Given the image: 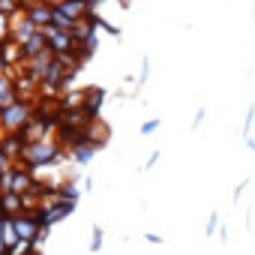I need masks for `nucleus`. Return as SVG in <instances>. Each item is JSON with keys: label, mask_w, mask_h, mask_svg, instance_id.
Segmentation results:
<instances>
[{"label": "nucleus", "mask_w": 255, "mask_h": 255, "mask_svg": "<svg viewBox=\"0 0 255 255\" xmlns=\"http://www.w3.org/2000/svg\"><path fill=\"white\" fill-rule=\"evenodd\" d=\"M66 159V150L57 144V138H39V141H24L21 153H18V162L27 165V168H42V165H57Z\"/></svg>", "instance_id": "obj_1"}, {"label": "nucleus", "mask_w": 255, "mask_h": 255, "mask_svg": "<svg viewBox=\"0 0 255 255\" xmlns=\"http://www.w3.org/2000/svg\"><path fill=\"white\" fill-rule=\"evenodd\" d=\"M33 111H36L33 99H24V96L12 99L9 105L0 108V132H18L21 126L33 117Z\"/></svg>", "instance_id": "obj_2"}, {"label": "nucleus", "mask_w": 255, "mask_h": 255, "mask_svg": "<svg viewBox=\"0 0 255 255\" xmlns=\"http://www.w3.org/2000/svg\"><path fill=\"white\" fill-rule=\"evenodd\" d=\"M42 36H45V48H48L54 57H72L75 42H72L69 30H57V27L45 24V27H42Z\"/></svg>", "instance_id": "obj_3"}, {"label": "nucleus", "mask_w": 255, "mask_h": 255, "mask_svg": "<svg viewBox=\"0 0 255 255\" xmlns=\"http://www.w3.org/2000/svg\"><path fill=\"white\" fill-rule=\"evenodd\" d=\"M105 99H108V90H105V87H84V99H81L84 114H87V117H99Z\"/></svg>", "instance_id": "obj_4"}, {"label": "nucleus", "mask_w": 255, "mask_h": 255, "mask_svg": "<svg viewBox=\"0 0 255 255\" xmlns=\"http://www.w3.org/2000/svg\"><path fill=\"white\" fill-rule=\"evenodd\" d=\"M21 12H24L33 24L45 27V24H48V18H51V3H48V0H24Z\"/></svg>", "instance_id": "obj_5"}, {"label": "nucleus", "mask_w": 255, "mask_h": 255, "mask_svg": "<svg viewBox=\"0 0 255 255\" xmlns=\"http://www.w3.org/2000/svg\"><path fill=\"white\" fill-rule=\"evenodd\" d=\"M96 153H99V147H96L93 141H87L84 135H81V138L69 147V159H72V162H78V165H87Z\"/></svg>", "instance_id": "obj_6"}, {"label": "nucleus", "mask_w": 255, "mask_h": 255, "mask_svg": "<svg viewBox=\"0 0 255 255\" xmlns=\"http://www.w3.org/2000/svg\"><path fill=\"white\" fill-rule=\"evenodd\" d=\"M36 30H42V27H39V24H33L24 12H18V15L12 18V30H9V36H12L15 42H24V39H27V36H33Z\"/></svg>", "instance_id": "obj_7"}, {"label": "nucleus", "mask_w": 255, "mask_h": 255, "mask_svg": "<svg viewBox=\"0 0 255 255\" xmlns=\"http://www.w3.org/2000/svg\"><path fill=\"white\" fill-rule=\"evenodd\" d=\"M18 48H21V57H24V60H27V57H36V54H42V51H48L42 30H36L33 36H27L24 42H18Z\"/></svg>", "instance_id": "obj_8"}, {"label": "nucleus", "mask_w": 255, "mask_h": 255, "mask_svg": "<svg viewBox=\"0 0 255 255\" xmlns=\"http://www.w3.org/2000/svg\"><path fill=\"white\" fill-rule=\"evenodd\" d=\"M12 99H18V90H15V81H12V75L6 72V75H0V108H3V105H9Z\"/></svg>", "instance_id": "obj_9"}, {"label": "nucleus", "mask_w": 255, "mask_h": 255, "mask_svg": "<svg viewBox=\"0 0 255 255\" xmlns=\"http://www.w3.org/2000/svg\"><path fill=\"white\" fill-rule=\"evenodd\" d=\"M0 204H3V216H15V213L24 210L18 192H0Z\"/></svg>", "instance_id": "obj_10"}, {"label": "nucleus", "mask_w": 255, "mask_h": 255, "mask_svg": "<svg viewBox=\"0 0 255 255\" xmlns=\"http://www.w3.org/2000/svg\"><path fill=\"white\" fill-rule=\"evenodd\" d=\"M150 69H153V60H150V54H144V57H141V69H138V78H135V87L147 84V78H150Z\"/></svg>", "instance_id": "obj_11"}, {"label": "nucleus", "mask_w": 255, "mask_h": 255, "mask_svg": "<svg viewBox=\"0 0 255 255\" xmlns=\"http://www.w3.org/2000/svg\"><path fill=\"white\" fill-rule=\"evenodd\" d=\"M9 30H12V15L0 12V42H3V39H9Z\"/></svg>", "instance_id": "obj_12"}, {"label": "nucleus", "mask_w": 255, "mask_h": 255, "mask_svg": "<svg viewBox=\"0 0 255 255\" xmlns=\"http://www.w3.org/2000/svg\"><path fill=\"white\" fill-rule=\"evenodd\" d=\"M102 228H93V240H90V252H99L102 249Z\"/></svg>", "instance_id": "obj_13"}, {"label": "nucleus", "mask_w": 255, "mask_h": 255, "mask_svg": "<svg viewBox=\"0 0 255 255\" xmlns=\"http://www.w3.org/2000/svg\"><path fill=\"white\" fill-rule=\"evenodd\" d=\"M159 129V120H147V123H141V135H153Z\"/></svg>", "instance_id": "obj_14"}, {"label": "nucleus", "mask_w": 255, "mask_h": 255, "mask_svg": "<svg viewBox=\"0 0 255 255\" xmlns=\"http://www.w3.org/2000/svg\"><path fill=\"white\" fill-rule=\"evenodd\" d=\"M204 117H207V108H204V105H201V108H198V111H195V117H192V129H198V126H201V123H204Z\"/></svg>", "instance_id": "obj_15"}, {"label": "nucleus", "mask_w": 255, "mask_h": 255, "mask_svg": "<svg viewBox=\"0 0 255 255\" xmlns=\"http://www.w3.org/2000/svg\"><path fill=\"white\" fill-rule=\"evenodd\" d=\"M216 222H219V213H210V219H207V228H204V231H207V234H213V231H216Z\"/></svg>", "instance_id": "obj_16"}, {"label": "nucleus", "mask_w": 255, "mask_h": 255, "mask_svg": "<svg viewBox=\"0 0 255 255\" xmlns=\"http://www.w3.org/2000/svg\"><path fill=\"white\" fill-rule=\"evenodd\" d=\"M246 186H249V180L237 183V186H234V195H231V198H234V201H240V195H243V189H246Z\"/></svg>", "instance_id": "obj_17"}, {"label": "nucleus", "mask_w": 255, "mask_h": 255, "mask_svg": "<svg viewBox=\"0 0 255 255\" xmlns=\"http://www.w3.org/2000/svg\"><path fill=\"white\" fill-rule=\"evenodd\" d=\"M156 162H159V153H153V156H150V159H147V162H144V168H141V171H150V168H153V165H156Z\"/></svg>", "instance_id": "obj_18"}, {"label": "nucleus", "mask_w": 255, "mask_h": 255, "mask_svg": "<svg viewBox=\"0 0 255 255\" xmlns=\"http://www.w3.org/2000/svg\"><path fill=\"white\" fill-rule=\"evenodd\" d=\"M252 21H255V3H252Z\"/></svg>", "instance_id": "obj_19"}]
</instances>
